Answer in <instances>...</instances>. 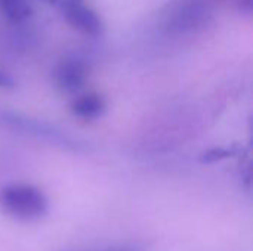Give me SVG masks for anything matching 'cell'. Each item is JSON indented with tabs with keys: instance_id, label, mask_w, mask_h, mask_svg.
Segmentation results:
<instances>
[{
	"instance_id": "6da1fadb",
	"label": "cell",
	"mask_w": 253,
	"mask_h": 251,
	"mask_svg": "<svg viewBox=\"0 0 253 251\" xmlns=\"http://www.w3.org/2000/svg\"><path fill=\"white\" fill-rule=\"evenodd\" d=\"M0 207L13 219L31 222L43 217L49 210L46 195L28 183H10L0 191Z\"/></svg>"
},
{
	"instance_id": "7a4b0ae2",
	"label": "cell",
	"mask_w": 253,
	"mask_h": 251,
	"mask_svg": "<svg viewBox=\"0 0 253 251\" xmlns=\"http://www.w3.org/2000/svg\"><path fill=\"white\" fill-rule=\"evenodd\" d=\"M209 7L200 0H184L168 16V27L175 33H193L206 25Z\"/></svg>"
},
{
	"instance_id": "3957f363",
	"label": "cell",
	"mask_w": 253,
	"mask_h": 251,
	"mask_svg": "<svg viewBox=\"0 0 253 251\" xmlns=\"http://www.w3.org/2000/svg\"><path fill=\"white\" fill-rule=\"evenodd\" d=\"M87 75L89 68L86 62L77 56H68L58 64L55 81L64 93H79L84 87Z\"/></svg>"
},
{
	"instance_id": "277c9868",
	"label": "cell",
	"mask_w": 253,
	"mask_h": 251,
	"mask_svg": "<svg viewBox=\"0 0 253 251\" xmlns=\"http://www.w3.org/2000/svg\"><path fill=\"white\" fill-rule=\"evenodd\" d=\"M0 121L6 127H12L18 132H25L28 135H34L40 139H49L53 143H61V145H68L73 143L70 138L62 135L61 132H55L50 126L39 121V120H31V118H22L15 114H7L3 112L0 115Z\"/></svg>"
},
{
	"instance_id": "5b68a950",
	"label": "cell",
	"mask_w": 253,
	"mask_h": 251,
	"mask_svg": "<svg viewBox=\"0 0 253 251\" xmlns=\"http://www.w3.org/2000/svg\"><path fill=\"white\" fill-rule=\"evenodd\" d=\"M62 13L67 24L82 34L96 37L104 31V24L99 15L93 9L86 6L83 1L64 9Z\"/></svg>"
},
{
	"instance_id": "8992f818",
	"label": "cell",
	"mask_w": 253,
	"mask_h": 251,
	"mask_svg": "<svg viewBox=\"0 0 253 251\" xmlns=\"http://www.w3.org/2000/svg\"><path fill=\"white\" fill-rule=\"evenodd\" d=\"M107 109L105 99L95 92L79 95L71 104V112L80 120H96L102 117Z\"/></svg>"
},
{
	"instance_id": "52a82bcc",
	"label": "cell",
	"mask_w": 253,
	"mask_h": 251,
	"mask_svg": "<svg viewBox=\"0 0 253 251\" xmlns=\"http://www.w3.org/2000/svg\"><path fill=\"white\" fill-rule=\"evenodd\" d=\"M0 10L13 24L28 19L33 13L30 0H0Z\"/></svg>"
},
{
	"instance_id": "ba28073f",
	"label": "cell",
	"mask_w": 253,
	"mask_h": 251,
	"mask_svg": "<svg viewBox=\"0 0 253 251\" xmlns=\"http://www.w3.org/2000/svg\"><path fill=\"white\" fill-rule=\"evenodd\" d=\"M15 87V80L4 71L0 70V89H12Z\"/></svg>"
},
{
	"instance_id": "9c48e42d",
	"label": "cell",
	"mask_w": 253,
	"mask_h": 251,
	"mask_svg": "<svg viewBox=\"0 0 253 251\" xmlns=\"http://www.w3.org/2000/svg\"><path fill=\"white\" fill-rule=\"evenodd\" d=\"M46 1H49L50 4H55L62 12L64 9H67V7H70V6H73L76 3H82L83 0H46Z\"/></svg>"
},
{
	"instance_id": "30bf717a",
	"label": "cell",
	"mask_w": 253,
	"mask_h": 251,
	"mask_svg": "<svg viewBox=\"0 0 253 251\" xmlns=\"http://www.w3.org/2000/svg\"><path fill=\"white\" fill-rule=\"evenodd\" d=\"M239 6H240L242 12H246V13L252 12V0H240Z\"/></svg>"
},
{
	"instance_id": "8fae6325",
	"label": "cell",
	"mask_w": 253,
	"mask_h": 251,
	"mask_svg": "<svg viewBox=\"0 0 253 251\" xmlns=\"http://www.w3.org/2000/svg\"><path fill=\"white\" fill-rule=\"evenodd\" d=\"M110 251H125V250H110Z\"/></svg>"
}]
</instances>
